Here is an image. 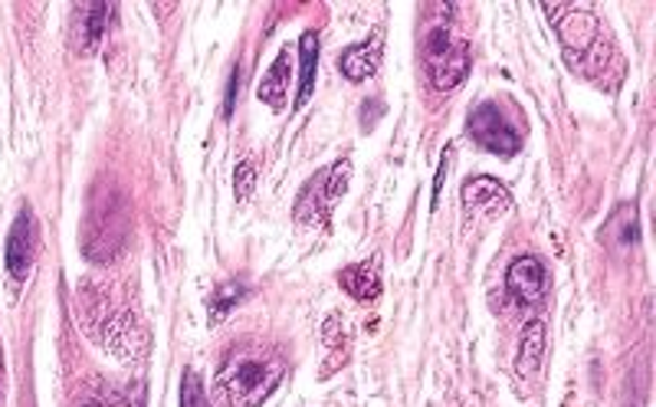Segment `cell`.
<instances>
[{
  "label": "cell",
  "instance_id": "d6986e66",
  "mask_svg": "<svg viewBox=\"0 0 656 407\" xmlns=\"http://www.w3.org/2000/svg\"><path fill=\"white\" fill-rule=\"evenodd\" d=\"M237 96H240V67H237V70L230 73V86H227V103H224V116H227V119L234 116Z\"/></svg>",
  "mask_w": 656,
  "mask_h": 407
},
{
  "label": "cell",
  "instance_id": "5b68a950",
  "mask_svg": "<svg viewBox=\"0 0 656 407\" xmlns=\"http://www.w3.org/2000/svg\"><path fill=\"white\" fill-rule=\"evenodd\" d=\"M466 132H469L473 142H479L486 152H492V155H499V158H512V155H518V148H522V135L509 125V119H505V116L499 112V106H492V103H482V106H476V109L469 112Z\"/></svg>",
  "mask_w": 656,
  "mask_h": 407
},
{
  "label": "cell",
  "instance_id": "7a4b0ae2",
  "mask_svg": "<svg viewBox=\"0 0 656 407\" xmlns=\"http://www.w3.org/2000/svg\"><path fill=\"white\" fill-rule=\"evenodd\" d=\"M129 234V211L126 201L116 191H99L90 214H86V230H83V250L90 260L106 263L112 260Z\"/></svg>",
  "mask_w": 656,
  "mask_h": 407
},
{
  "label": "cell",
  "instance_id": "ba28073f",
  "mask_svg": "<svg viewBox=\"0 0 656 407\" xmlns=\"http://www.w3.org/2000/svg\"><path fill=\"white\" fill-rule=\"evenodd\" d=\"M505 286L518 302H538L545 292V263L538 256H518L505 273Z\"/></svg>",
  "mask_w": 656,
  "mask_h": 407
},
{
  "label": "cell",
  "instance_id": "3957f363",
  "mask_svg": "<svg viewBox=\"0 0 656 407\" xmlns=\"http://www.w3.org/2000/svg\"><path fill=\"white\" fill-rule=\"evenodd\" d=\"M469 47L450 34L446 24H433L424 37V70L433 89H456L469 76Z\"/></svg>",
  "mask_w": 656,
  "mask_h": 407
},
{
  "label": "cell",
  "instance_id": "9a60e30c",
  "mask_svg": "<svg viewBox=\"0 0 656 407\" xmlns=\"http://www.w3.org/2000/svg\"><path fill=\"white\" fill-rule=\"evenodd\" d=\"M486 201H505L509 204V194L496 178H473V181L463 184V204L466 207H482Z\"/></svg>",
  "mask_w": 656,
  "mask_h": 407
},
{
  "label": "cell",
  "instance_id": "7c38bea8",
  "mask_svg": "<svg viewBox=\"0 0 656 407\" xmlns=\"http://www.w3.org/2000/svg\"><path fill=\"white\" fill-rule=\"evenodd\" d=\"M299 60H302V73H299V96H296V109H302L315 89V63H319V37L315 31H306L299 40Z\"/></svg>",
  "mask_w": 656,
  "mask_h": 407
},
{
  "label": "cell",
  "instance_id": "8fae6325",
  "mask_svg": "<svg viewBox=\"0 0 656 407\" xmlns=\"http://www.w3.org/2000/svg\"><path fill=\"white\" fill-rule=\"evenodd\" d=\"M338 67H342V73H345L351 83L371 80L374 70H378V44H358V47L345 50L342 60H338Z\"/></svg>",
  "mask_w": 656,
  "mask_h": 407
},
{
  "label": "cell",
  "instance_id": "8992f818",
  "mask_svg": "<svg viewBox=\"0 0 656 407\" xmlns=\"http://www.w3.org/2000/svg\"><path fill=\"white\" fill-rule=\"evenodd\" d=\"M548 17H554V31L561 47L568 50V57H584L597 47L600 40V27L587 11H558V8H545Z\"/></svg>",
  "mask_w": 656,
  "mask_h": 407
},
{
  "label": "cell",
  "instance_id": "4fadbf2b",
  "mask_svg": "<svg viewBox=\"0 0 656 407\" xmlns=\"http://www.w3.org/2000/svg\"><path fill=\"white\" fill-rule=\"evenodd\" d=\"M286 86H289V53L276 57V63L270 67V73L260 80V89L257 96L273 106V109H283L286 106Z\"/></svg>",
  "mask_w": 656,
  "mask_h": 407
},
{
  "label": "cell",
  "instance_id": "6da1fadb",
  "mask_svg": "<svg viewBox=\"0 0 656 407\" xmlns=\"http://www.w3.org/2000/svg\"><path fill=\"white\" fill-rule=\"evenodd\" d=\"M286 368L276 355L243 348L217 371V394L224 407H260L283 381Z\"/></svg>",
  "mask_w": 656,
  "mask_h": 407
},
{
  "label": "cell",
  "instance_id": "52a82bcc",
  "mask_svg": "<svg viewBox=\"0 0 656 407\" xmlns=\"http://www.w3.org/2000/svg\"><path fill=\"white\" fill-rule=\"evenodd\" d=\"M34 253H37V220L31 211H21L8 234V253H4L14 279H27V273L34 266Z\"/></svg>",
  "mask_w": 656,
  "mask_h": 407
},
{
  "label": "cell",
  "instance_id": "e0dca14e",
  "mask_svg": "<svg viewBox=\"0 0 656 407\" xmlns=\"http://www.w3.org/2000/svg\"><path fill=\"white\" fill-rule=\"evenodd\" d=\"M181 407H211L198 371H188V374H184V384H181Z\"/></svg>",
  "mask_w": 656,
  "mask_h": 407
},
{
  "label": "cell",
  "instance_id": "30bf717a",
  "mask_svg": "<svg viewBox=\"0 0 656 407\" xmlns=\"http://www.w3.org/2000/svg\"><path fill=\"white\" fill-rule=\"evenodd\" d=\"M112 14H116L112 4H86V8H80L76 34H80V47H83V50H96V47L103 44Z\"/></svg>",
  "mask_w": 656,
  "mask_h": 407
},
{
  "label": "cell",
  "instance_id": "ac0fdd59",
  "mask_svg": "<svg viewBox=\"0 0 656 407\" xmlns=\"http://www.w3.org/2000/svg\"><path fill=\"white\" fill-rule=\"evenodd\" d=\"M234 184H237V197H240V201L250 197V191H253V184H257V168H253V161H240V168H237V175H234Z\"/></svg>",
  "mask_w": 656,
  "mask_h": 407
},
{
  "label": "cell",
  "instance_id": "5bb4252c",
  "mask_svg": "<svg viewBox=\"0 0 656 407\" xmlns=\"http://www.w3.org/2000/svg\"><path fill=\"white\" fill-rule=\"evenodd\" d=\"M541 355H545V325L532 322L522 335V351H518V361H515L518 374H532L538 368Z\"/></svg>",
  "mask_w": 656,
  "mask_h": 407
},
{
  "label": "cell",
  "instance_id": "9c48e42d",
  "mask_svg": "<svg viewBox=\"0 0 656 407\" xmlns=\"http://www.w3.org/2000/svg\"><path fill=\"white\" fill-rule=\"evenodd\" d=\"M342 289L358 299V302H368V299H378L381 292V270H378V260H365V263H355L348 270H342L338 276Z\"/></svg>",
  "mask_w": 656,
  "mask_h": 407
},
{
  "label": "cell",
  "instance_id": "2e32d148",
  "mask_svg": "<svg viewBox=\"0 0 656 407\" xmlns=\"http://www.w3.org/2000/svg\"><path fill=\"white\" fill-rule=\"evenodd\" d=\"M243 296H247V286H243V283H227V286L214 289V292H211V322L227 319V312H230Z\"/></svg>",
  "mask_w": 656,
  "mask_h": 407
},
{
  "label": "cell",
  "instance_id": "277c9868",
  "mask_svg": "<svg viewBox=\"0 0 656 407\" xmlns=\"http://www.w3.org/2000/svg\"><path fill=\"white\" fill-rule=\"evenodd\" d=\"M348 178H351L348 158H342V161H335L332 168H325L322 175H315V178L302 188V194H299V201H296V220L306 224V227H325V220H329L335 201H338V197L345 194V188H348Z\"/></svg>",
  "mask_w": 656,
  "mask_h": 407
},
{
  "label": "cell",
  "instance_id": "ffe728a7",
  "mask_svg": "<svg viewBox=\"0 0 656 407\" xmlns=\"http://www.w3.org/2000/svg\"><path fill=\"white\" fill-rule=\"evenodd\" d=\"M86 407H139L135 400H90Z\"/></svg>",
  "mask_w": 656,
  "mask_h": 407
}]
</instances>
